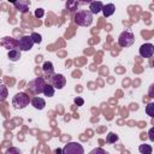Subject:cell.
<instances>
[{
  "label": "cell",
  "instance_id": "6da1fadb",
  "mask_svg": "<svg viewBox=\"0 0 154 154\" xmlns=\"http://www.w3.org/2000/svg\"><path fill=\"white\" fill-rule=\"evenodd\" d=\"M75 23L79 26H89L93 23V13L88 10L77 11L75 14Z\"/></svg>",
  "mask_w": 154,
  "mask_h": 154
},
{
  "label": "cell",
  "instance_id": "7a4b0ae2",
  "mask_svg": "<svg viewBox=\"0 0 154 154\" xmlns=\"http://www.w3.org/2000/svg\"><path fill=\"white\" fill-rule=\"evenodd\" d=\"M30 102V97L25 94V93H18L13 96L12 99V105L14 106V108L17 109H22L25 108Z\"/></svg>",
  "mask_w": 154,
  "mask_h": 154
},
{
  "label": "cell",
  "instance_id": "3957f363",
  "mask_svg": "<svg viewBox=\"0 0 154 154\" xmlns=\"http://www.w3.org/2000/svg\"><path fill=\"white\" fill-rule=\"evenodd\" d=\"M45 85H46V82H45L43 77H36V78H34L32 81L29 82V87L28 88L30 89L31 93H34V94L37 95V94L43 93Z\"/></svg>",
  "mask_w": 154,
  "mask_h": 154
},
{
  "label": "cell",
  "instance_id": "277c9868",
  "mask_svg": "<svg viewBox=\"0 0 154 154\" xmlns=\"http://www.w3.org/2000/svg\"><path fill=\"white\" fill-rule=\"evenodd\" d=\"M135 41V36L131 31H123L118 37V43L120 47H130Z\"/></svg>",
  "mask_w": 154,
  "mask_h": 154
},
{
  "label": "cell",
  "instance_id": "5b68a950",
  "mask_svg": "<svg viewBox=\"0 0 154 154\" xmlns=\"http://www.w3.org/2000/svg\"><path fill=\"white\" fill-rule=\"evenodd\" d=\"M63 153L64 154H83L84 149L79 143L70 142V143L65 144V147L63 148Z\"/></svg>",
  "mask_w": 154,
  "mask_h": 154
},
{
  "label": "cell",
  "instance_id": "8992f818",
  "mask_svg": "<svg viewBox=\"0 0 154 154\" xmlns=\"http://www.w3.org/2000/svg\"><path fill=\"white\" fill-rule=\"evenodd\" d=\"M34 40L31 37V35H25V36H22L19 40H18V48L20 51H30L34 46Z\"/></svg>",
  "mask_w": 154,
  "mask_h": 154
},
{
  "label": "cell",
  "instance_id": "52a82bcc",
  "mask_svg": "<svg viewBox=\"0 0 154 154\" xmlns=\"http://www.w3.org/2000/svg\"><path fill=\"white\" fill-rule=\"evenodd\" d=\"M52 84L55 89H63L66 84V78L61 73L52 75Z\"/></svg>",
  "mask_w": 154,
  "mask_h": 154
},
{
  "label": "cell",
  "instance_id": "ba28073f",
  "mask_svg": "<svg viewBox=\"0 0 154 154\" xmlns=\"http://www.w3.org/2000/svg\"><path fill=\"white\" fill-rule=\"evenodd\" d=\"M140 55L142 58H152L154 55V46L152 43H143L140 47Z\"/></svg>",
  "mask_w": 154,
  "mask_h": 154
},
{
  "label": "cell",
  "instance_id": "9c48e42d",
  "mask_svg": "<svg viewBox=\"0 0 154 154\" xmlns=\"http://www.w3.org/2000/svg\"><path fill=\"white\" fill-rule=\"evenodd\" d=\"M16 10H18L22 13H25L29 11V6H30V1L29 0H17L14 4Z\"/></svg>",
  "mask_w": 154,
  "mask_h": 154
},
{
  "label": "cell",
  "instance_id": "30bf717a",
  "mask_svg": "<svg viewBox=\"0 0 154 154\" xmlns=\"http://www.w3.org/2000/svg\"><path fill=\"white\" fill-rule=\"evenodd\" d=\"M102 8H103V5H102L101 1H91L90 5H89V11L93 14L99 13L100 11H102Z\"/></svg>",
  "mask_w": 154,
  "mask_h": 154
},
{
  "label": "cell",
  "instance_id": "8fae6325",
  "mask_svg": "<svg viewBox=\"0 0 154 154\" xmlns=\"http://www.w3.org/2000/svg\"><path fill=\"white\" fill-rule=\"evenodd\" d=\"M31 105H32L36 109H43L45 106H46V101H45L42 97L36 96V97H34V99L31 100Z\"/></svg>",
  "mask_w": 154,
  "mask_h": 154
},
{
  "label": "cell",
  "instance_id": "7c38bea8",
  "mask_svg": "<svg viewBox=\"0 0 154 154\" xmlns=\"http://www.w3.org/2000/svg\"><path fill=\"white\" fill-rule=\"evenodd\" d=\"M16 45L18 46V41L16 42L12 37H4L2 38V46H5L7 49H14L16 48Z\"/></svg>",
  "mask_w": 154,
  "mask_h": 154
},
{
  "label": "cell",
  "instance_id": "4fadbf2b",
  "mask_svg": "<svg viewBox=\"0 0 154 154\" xmlns=\"http://www.w3.org/2000/svg\"><path fill=\"white\" fill-rule=\"evenodd\" d=\"M116 11V6L113 4H107V5H103V8H102V13L105 17H109L114 13Z\"/></svg>",
  "mask_w": 154,
  "mask_h": 154
},
{
  "label": "cell",
  "instance_id": "5bb4252c",
  "mask_svg": "<svg viewBox=\"0 0 154 154\" xmlns=\"http://www.w3.org/2000/svg\"><path fill=\"white\" fill-rule=\"evenodd\" d=\"M20 58V49H10L8 52V59L11 61H17Z\"/></svg>",
  "mask_w": 154,
  "mask_h": 154
},
{
  "label": "cell",
  "instance_id": "9a60e30c",
  "mask_svg": "<svg viewBox=\"0 0 154 154\" xmlns=\"http://www.w3.org/2000/svg\"><path fill=\"white\" fill-rule=\"evenodd\" d=\"M42 70H43V72L46 75H51V76L54 75V66H53V64L51 61H46L43 64V66H42Z\"/></svg>",
  "mask_w": 154,
  "mask_h": 154
},
{
  "label": "cell",
  "instance_id": "2e32d148",
  "mask_svg": "<svg viewBox=\"0 0 154 154\" xmlns=\"http://www.w3.org/2000/svg\"><path fill=\"white\" fill-rule=\"evenodd\" d=\"M54 87H53V84H49V83H46V85H45V89H43V94L46 95V96H48V97H52L53 95H54Z\"/></svg>",
  "mask_w": 154,
  "mask_h": 154
},
{
  "label": "cell",
  "instance_id": "e0dca14e",
  "mask_svg": "<svg viewBox=\"0 0 154 154\" xmlns=\"http://www.w3.org/2000/svg\"><path fill=\"white\" fill-rule=\"evenodd\" d=\"M138 150H140V153H142V154H150V153L153 152V148H152L149 144H141V146L138 147Z\"/></svg>",
  "mask_w": 154,
  "mask_h": 154
},
{
  "label": "cell",
  "instance_id": "ac0fdd59",
  "mask_svg": "<svg viewBox=\"0 0 154 154\" xmlns=\"http://www.w3.org/2000/svg\"><path fill=\"white\" fill-rule=\"evenodd\" d=\"M77 6H78V2L76 0H67V2H66V7L71 12L72 11H76L77 10Z\"/></svg>",
  "mask_w": 154,
  "mask_h": 154
},
{
  "label": "cell",
  "instance_id": "d6986e66",
  "mask_svg": "<svg viewBox=\"0 0 154 154\" xmlns=\"http://www.w3.org/2000/svg\"><path fill=\"white\" fill-rule=\"evenodd\" d=\"M106 141L108 143H116L118 141V135H116L114 132H108V135L106 136Z\"/></svg>",
  "mask_w": 154,
  "mask_h": 154
},
{
  "label": "cell",
  "instance_id": "ffe728a7",
  "mask_svg": "<svg viewBox=\"0 0 154 154\" xmlns=\"http://www.w3.org/2000/svg\"><path fill=\"white\" fill-rule=\"evenodd\" d=\"M146 113L150 117V118H154V102H149L146 107Z\"/></svg>",
  "mask_w": 154,
  "mask_h": 154
},
{
  "label": "cell",
  "instance_id": "44dd1931",
  "mask_svg": "<svg viewBox=\"0 0 154 154\" xmlns=\"http://www.w3.org/2000/svg\"><path fill=\"white\" fill-rule=\"evenodd\" d=\"M31 37H32V40H34L35 43H41V41H42L41 35L37 34V32H32V34H31Z\"/></svg>",
  "mask_w": 154,
  "mask_h": 154
},
{
  "label": "cell",
  "instance_id": "7402d4cb",
  "mask_svg": "<svg viewBox=\"0 0 154 154\" xmlns=\"http://www.w3.org/2000/svg\"><path fill=\"white\" fill-rule=\"evenodd\" d=\"M43 14H45V10H43V8H37V10H35V17H36V18H42Z\"/></svg>",
  "mask_w": 154,
  "mask_h": 154
},
{
  "label": "cell",
  "instance_id": "603a6c76",
  "mask_svg": "<svg viewBox=\"0 0 154 154\" xmlns=\"http://www.w3.org/2000/svg\"><path fill=\"white\" fill-rule=\"evenodd\" d=\"M7 96V88L5 85H1V101H4Z\"/></svg>",
  "mask_w": 154,
  "mask_h": 154
},
{
  "label": "cell",
  "instance_id": "cb8c5ba5",
  "mask_svg": "<svg viewBox=\"0 0 154 154\" xmlns=\"http://www.w3.org/2000/svg\"><path fill=\"white\" fill-rule=\"evenodd\" d=\"M148 95H149V97L154 99V83L150 84V87H149V89H148Z\"/></svg>",
  "mask_w": 154,
  "mask_h": 154
},
{
  "label": "cell",
  "instance_id": "d4e9b609",
  "mask_svg": "<svg viewBox=\"0 0 154 154\" xmlns=\"http://www.w3.org/2000/svg\"><path fill=\"white\" fill-rule=\"evenodd\" d=\"M148 137H149V140H150L152 142H154V126L149 129V131H148Z\"/></svg>",
  "mask_w": 154,
  "mask_h": 154
},
{
  "label": "cell",
  "instance_id": "484cf974",
  "mask_svg": "<svg viewBox=\"0 0 154 154\" xmlns=\"http://www.w3.org/2000/svg\"><path fill=\"white\" fill-rule=\"evenodd\" d=\"M75 103H76L77 106H83V103H84V100H83L82 97L77 96V97L75 99Z\"/></svg>",
  "mask_w": 154,
  "mask_h": 154
},
{
  "label": "cell",
  "instance_id": "4316f807",
  "mask_svg": "<svg viewBox=\"0 0 154 154\" xmlns=\"http://www.w3.org/2000/svg\"><path fill=\"white\" fill-rule=\"evenodd\" d=\"M11 153H20V150L19 149H17V148H10V149H7L6 150V154H11Z\"/></svg>",
  "mask_w": 154,
  "mask_h": 154
},
{
  "label": "cell",
  "instance_id": "83f0119b",
  "mask_svg": "<svg viewBox=\"0 0 154 154\" xmlns=\"http://www.w3.org/2000/svg\"><path fill=\"white\" fill-rule=\"evenodd\" d=\"M94 153H101V154H105V150H103V149H100V148H97V149H94V150H91V154H94Z\"/></svg>",
  "mask_w": 154,
  "mask_h": 154
},
{
  "label": "cell",
  "instance_id": "f1b7e54d",
  "mask_svg": "<svg viewBox=\"0 0 154 154\" xmlns=\"http://www.w3.org/2000/svg\"><path fill=\"white\" fill-rule=\"evenodd\" d=\"M54 152H55V153H63V149H55Z\"/></svg>",
  "mask_w": 154,
  "mask_h": 154
},
{
  "label": "cell",
  "instance_id": "f546056e",
  "mask_svg": "<svg viewBox=\"0 0 154 154\" xmlns=\"http://www.w3.org/2000/svg\"><path fill=\"white\" fill-rule=\"evenodd\" d=\"M82 2H91V0H81Z\"/></svg>",
  "mask_w": 154,
  "mask_h": 154
},
{
  "label": "cell",
  "instance_id": "4dcf8cb0",
  "mask_svg": "<svg viewBox=\"0 0 154 154\" xmlns=\"http://www.w3.org/2000/svg\"><path fill=\"white\" fill-rule=\"evenodd\" d=\"M7 1H8V2H12V4H14L17 0H7Z\"/></svg>",
  "mask_w": 154,
  "mask_h": 154
},
{
  "label": "cell",
  "instance_id": "1f68e13d",
  "mask_svg": "<svg viewBox=\"0 0 154 154\" xmlns=\"http://www.w3.org/2000/svg\"><path fill=\"white\" fill-rule=\"evenodd\" d=\"M153 67H154V61H153Z\"/></svg>",
  "mask_w": 154,
  "mask_h": 154
}]
</instances>
